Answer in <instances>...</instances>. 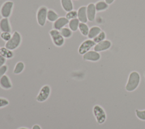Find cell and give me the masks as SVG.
<instances>
[{
  "label": "cell",
  "mask_w": 145,
  "mask_h": 129,
  "mask_svg": "<svg viewBox=\"0 0 145 129\" xmlns=\"http://www.w3.org/2000/svg\"><path fill=\"white\" fill-rule=\"evenodd\" d=\"M69 20L66 17H59L53 23L54 29L60 31L62 28L65 27L66 25L69 24Z\"/></svg>",
  "instance_id": "obj_11"
},
{
  "label": "cell",
  "mask_w": 145,
  "mask_h": 129,
  "mask_svg": "<svg viewBox=\"0 0 145 129\" xmlns=\"http://www.w3.org/2000/svg\"><path fill=\"white\" fill-rule=\"evenodd\" d=\"M48 11L47 7L44 6H41L37 10L36 15L37 21L41 27H44L45 24L47 20Z\"/></svg>",
  "instance_id": "obj_4"
},
{
  "label": "cell",
  "mask_w": 145,
  "mask_h": 129,
  "mask_svg": "<svg viewBox=\"0 0 145 129\" xmlns=\"http://www.w3.org/2000/svg\"><path fill=\"white\" fill-rule=\"evenodd\" d=\"M32 129H41V127L39 124H35L32 127Z\"/></svg>",
  "instance_id": "obj_32"
},
{
  "label": "cell",
  "mask_w": 145,
  "mask_h": 129,
  "mask_svg": "<svg viewBox=\"0 0 145 129\" xmlns=\"http://www.w3.org/2000/svg\"><path fill=\"white\" fill-rule=\"evenodd\" d=\"M14 7V3L12 1H7L3 3L0 10L1 15L3 18H8L10 16L12 8Z\"/></svg>",
  "instance_id": "obj_5"
},
{
  "label": "cell",
  "mask_w": 145,
  "mask_h": 129,
  "mask_svg": "<svg viewBox=\"0 0 145 129\" xmlns=\"http://www.w3.org/2000/svg\"><path fill=\"white\" fill-rule=\"evenodd\" d=\"M78 29H79V31L80 32V33H82V35H83L84 36H88L89 29L88 25L86 24V23L80 22Z\"/></svg>",
  "instance_id": "obj_22"
},
{
  "label": "cell",
  "mask_w": 145,
  "mask_h": 129,
  "mask_svg": "<svg viewBox=\"0 0 145 129\" xmlns=\"http://www.w3.org/2000/svg\"><path fill=\"white\" fill-rule=\"evenodd\" d=\"M49 35L51 37L53 44L58 47L62 46L65 42V38L62 36L59 31L55 29L49 31Z\"/></svg>",
  "instance_id": "obj_3"
},
{
  "label": "cell",
  "mask_w": 145,
  "mask_h": 129,
  "mask_svg": "<svg viewBox=\"0 0 145 129\" xmlns=\"http://www.w3.org/2000/svg\"><path fill=\"white\" fill-rule=\"evenodd\" d=\"M1 38L5 41L7 42L11 38V34L10 32H1V35H0Z\"/></svg>",
  "instance_id": "obj_27"
},
{
  "label": "cell",
  "mask_w": 145,
  "mask_h": 129,
  "mask_svg": "<svg viewBox=\"0 0 145 129\" xmlns=\"http://www.w3.org/2000/svg\"><path fill=\"white\" fill-rule=\"evenodd\" d=\"M22 37L18 31H15L12 35L11 38L6 42L5 47L11 50L18 48L21 44Z\"/></svg>",
  "instance_id": "obj_2"
},
{
  "label": "cell",
  "mask_w": 145,
  "mask_h": 129,
  "mask_svg": "<svg viewBox=\"0 0 145 129\" xmlns=\"http://www.w3.org/2000/svg\"><path fill=\"white\" fill-rule=\"evenodd\" d=\"M95 8L96 11H103L106 10L108 7L109 5L107 4L104 1H100L95 3Z\"/></svg>",
  "instance_id": "obj_19"
},
{
  "label": "cell",
  "mask_w": 145,
  "mask_h": 129,
  "mask_svg": "<svg viewBox=\"0 0 145 129\" xmlns=\"http://www.w3.org/2000/svg\"><path fill=\"white\" fill-rule=\"evenodd\" d=\"M6 61V59L3 56H2L1 55H0V67L5 65Z\"/></svg>",
  "instance_id": "obj_31"
},
{
  "label": "cell",
  "mask_w": 145,
  "mask_h": 129,
  "mask_svg": "<svg viewBox=\"0 0 145 129\" xmlns=\"http://www.w3.org/2000/svg\"><path fill=\"white\" fill-rule=\"evenodd\" d=\"M87 15L88 20L89 22H93L95 19L96 10L95 8V5L94 3H89L87 6Z\"/></svg>",
  "instance_id": "obj_12"
},
{
  "label": "cell",
  "mask_w": 145,
  "mask_h": 129,
  "mask_svg": "<svg viewBox=\"0 0 145 129\" xmlns=\"http://www.w3.org/2000/svg\"><path fill=\"white\" fill-rule=\"evenodd\" d=\"M50 87L48 85H45L42 87L36 97V100L39 102L45 101L50 96Z\"/></svg>",
  "instance_id": "obj_7"
},
{
  "label": "cell",
  "mask_w": 145,
  "mask_h": 129,
  "mask_svg": "<svg viewBox=\"0 0 145 129\" xmlns=\"http://www.w3.org/2000/svg\"><path fill=\"white\" fill-rule=\"evenodd\" d=\"M105 37H106L105 33L103 31H101L96 37H95L93 39V40L96 44H97V43H99L101 41H103L105 40Z\"/></svg>",
  "instance_id": "obj_25"
},
{
  "label": "cell",
  "mask_w": 145,
  "mask_h": 129,
  "mask_svg": "<svg viewBox=\"0 0 145 129\" xmlns=\"http://www.w3.org/2000/svg\"><path fill=\"white\" fill-rule=\"evenodd\" d=\"M111 45H112V44L110 41L105 40L97 44H96V45L93 48V49L95 51H97V52L105 51L109 49Z\"/></svg>",
  "instance_id": "obj_10"
},
{
  "label": "cell",
  "mask_w": 145,
  "mask_h": 129,
  "mask_svg": "<svg viewBox=\"0 0 145 129\" xmlns=\"http://www.w3.org/2000/svg\"><path fill=\"white\" fill-rule=\"evenodd\" d=\"M96 43L91 39H88L84 41L79 46L78 53L81 55H84L85 53L89 51V50L95 45Z\"/></svg>",
  "instance_id": "obj_8"
},
{
  "label": "cell",
  "mask_w": 145,
  "mask_h": 129,
  "mask_svg": "<svg viewBox=\"0 0 145 129\" xmlns=\"http://www.w3.org/2000/svg\"><path fill=\"white\" fill-rule=\"evenodd\" d=\"M18 129H29V128H26V127H20V128H18Z\"/></svg>",
  "instance_id": "obj_34"
},
{
  "label": "cell",
  "mask_w": 145,
  "mask_h": 129,
  "mask_svg": "<svg viewBox=\"0 0 145 129\" xmlns=\"http://www.w3.org/2000/svg\"><path fill=\"white\" fill-rule=\"evenodd\" d=\"M83 58L85 61L96 62L100 59V55L95 50H89L83 55Z\"/></svg>",
  "instance_id": "obj_9"
},
{
  "label": "cell",
  "mask_w": 145,
  "mask_h": 129,
  "mask_svg": "<svg viewBox=\"0 0 145 129\" xmlns=\"http://www.w3.org/2000/svg\"><path fill=\"white\" fill-rule=\"evenodd\" d=\"M9 104V101L4 98L0 97V108L5 107Z\"/></svg>",
  "instance_id": "obj_29"
},
{
  "label": "cell",
  "mask_w": 145,
  "mask_h": 129,
  "mask_svg": "<svg viewBox=\"0 0 145 129\" xmlns=\"http://www.w3.org/2000/svg\"><path fill=\"white\" fill-rule=\"evenodd\" d=\"M61 34L65 38H70L72 34V31L67 27H63L59 31Z\"/></svg>",
  "instance_id": "obj_23"
},
{
  "label": "cell",
  "mask_w": 145,
  "mask_h": 129,
  "mask_svg": "<svg viewBox=\"0 0 145 129\" xmlns=\"http://www.w3.org/2000/svg\"><path fill=\"white\" fill-rule=\"evenodd\" d=\"M140 79V75L138 72H131L129 76L128 80L125 87L126 91L129 92H132L134 91L139 85Z\"/></svg>",
  "instance_id": "obj_1"
},
{
  "label": "cell",
  "mask_w": 145,
  "mask_h": 129,
  "mask_svg": "<svg viewBox=\"0 0 145 129\" xmlns=\"http://www.w3.org/2000/svg\"><path fill=\"white\" fill-rule=\"evenodd\" d=\"M105 1L107 4L110 5L114 1V0H105Z\"/></svg>",
  "instance_id": "obj_33"
},
{
  "label": "cell",
  "mask_w": 145,
  "mask_h": 129,
  "mask_svg": "<svg viewBox=\"0 0 145 129\" xmlns=\"http://www.w3.org/2000/svg\"><path fill=\"white\" fill-rule=\"evenodd\" d=\"M24 68V64L23 62H18L15 66L14 68V74H20Z\"/></svg>",
  "instance_id": "obj_24"
},
{
  "label": "cell",
  "mask_w": 145,
  "mask_h": 129,
  "mask_svg": "<svg viewBox=\"0 0 145 129\" xmlns=\"http://www.w3.org/2000/svg\"><path fill=\"white\" fill-rule=\"evenodd\" d=\"M0 55L5 57L6 59H11L14 56V53L12 50L6 48V47H3L0 48Z\"/></svg>",
  "instance_id": "obj_18"
},
{
  "label": "cell",
  "mask_w": 145,
  "mask_h": 129,
  "mask_svg": "<svg viewBox=\"0 0 145 129\" xmlns=\"http://www.w3.org/2000/svg\"><path fill=\"white\" fill-rule=\"evenodd\" d=\"M101 32V30L100 27L97 26H93L89 29L87 37L89 39H91V40L93 39Z\"/></svg>",
  "instance_id": "obj_16"
},
{
  "label": "cell",
  "mask_w": 145,
  "mask_h": 129,
  "mask_svg": "<svg viewBox=\"0 0 145 129\" xmlns=\"http://www.w3.org/2000/svg\"><path fill=\"white\" fill-rule=\"evenodd\" d=\"M137 117L142 121H145V110H135Z\"/></svg>",
  "instance_id": "obj_28"
},
{
  "label": "cell",
  "mask_w": 145,
  "mask_h": 129,
  "mask_svg": "<svg viewBox=\"0 0 145 129\" xmlns=\"http://www.w3.org/2000/svg\"><path fill=\"white\" fill-rule=\"evenodd\" d=\"M87 7L81 6L77 11V18L80 23H86L88 21L87 15Z\"/></svg>",
  "instance_id": "obj_13"
},
{
  "label": "cell",
  "mask_w": 145,
  "mask_h": 129,
  "mask_svg": "<svg viewBox=\"0 0 145 129\" xmlns=\"http://www.w3.org/2000/svg\"><path fill=\"white\" fill-rule=\"evenodd\" d=\"M80 22L78 20V18H75L73 19H71L69 20V28L72 31L75 32L78 29L79 25Z\"/></svg>",
  "instance_id": "obj_20"
},
{
  "label": "cell",
  "mask_w": 145,
  "mask_h": 129,
  "mask_svg": "<svg viewBox=\"0 0 145 129\" xmlns=\"http://www.w3.org/2000/svg\"><path fill=\"white\" fill-rule=\"evenodd\" d=\"M0 86L5 89H8L12 87L11 82L8 76L5 75L0 79Z\"/></svg>",
  "instance_id": "obj_15"
},
{
  "label": "cell",
  "mask_w": 145,
  "mask_h": 129,
  "mask_svg": "<svg viewBox=\"0 0 145 129\" xmlns=\"http://www.w3.org/2000/svg\"><path fill=\"white\" fill-rule=\"evenodd\" d=\"M0 31L2 32H11V28L8 18H3L0 20Z\"/></svg>",
  "instance_id": "obj_14"
},
{
  "label": "cell",
  "mask_w": 145,
  "mask_h": 129,
  "mask_svg": "<svg viewBox=\"0 0 145 129\" xmlns=\"http://www.w3.org/2000/svg\"><path fill=\"white\" fill-rule=\"evenodd\" d=\"M61 3L63 9L65 11L69 12L73 10V3L72 0H61Z\"/></svg>",
  "instance_id": "obj_17"
},
{
  "label": "cell",
  "mask_w": 145,
  "mask_h": 129,
  "mask_svg": "<svg viewBox=\"0 0 145 129\" xmlns=\"http://www.w3.org/2000/svg\"><path fill=\"white\" fill-rule=\"evenodd\" d=\"M93 113L99 124H103L105 121L106 114L100 106L95 105L93 108Z\"/></svg>",
  "instance_id": "obj_6"
},
{
  "label": "cell",
  "mask_w": 145,
  "mask_h": 129,
  "mask_svg": "<svg viewBox=\"0 0 145 129\" xmlns=\"http://www.w3.org/2000/svg\"><path fill=\"white\" fill-rule=\"evenodd\" d=\"M7 70H8V67L6 65H3L0 67V79L3 75H5V74L7 72Z\"/></svg>",
  "instance_id": "obj_30"
},
{
  "label": "cell",
  "mask_w": 145,
  "mask_h": 129,
  "mask_svg": "<svg viewBox=\"0 0 145 129\" xmlns=\"http://www.w3.org/2000/svg\"><path fill=\"white\" fill-rule=\"evenodd\" d=\"M58 14L53 10H48L47 13V20L50 22H54L58 18Z\"/></svg>",
  "instance_id": "obj_21"
},
{
  "label": "cell",
  "mask_w": 145,
  "mask_h": 129,
  "mask_svg": "<svg viewBox=\"0 0 145 129\" xmlns=\"http://www.w3.org/2000/svg\"><path fill=\"white\" fill-rule=\"evenodd\" d=\"M65 17L69 20H70L75 19V18H77V11L72 10L70 11L67 12V14H66Z\"/></svg>",
  "instance_id": "obj_26"
}]
</instances>
